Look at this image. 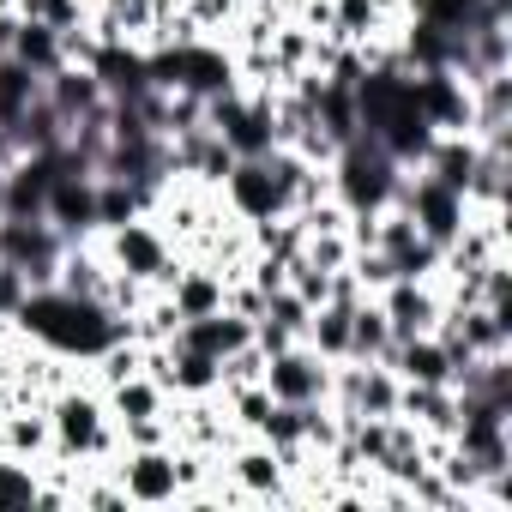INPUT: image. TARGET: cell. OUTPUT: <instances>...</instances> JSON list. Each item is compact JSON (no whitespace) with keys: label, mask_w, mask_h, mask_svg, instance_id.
Wrapping results in <instances>:
<instances>
[{"label":"cell","mask_w":512,"mask_h":512,"mask_svg":"<svg viewBox=\"0 0 512 512\" xmlns=\"http://www.w3.org/2000/svg\"><path fill=\"white\" fill-rule=\"evenodd\" d=\"M13 332L25 338V344H37V350H55V356H67V362H91V356H103L115 338H127V320H115L103 302H85V296H67V290H31L25 302H19V314H13Z\"/></svg>","instance_id":"1"},{"label":"cell","mask_w":512,"mask_h":512,"mask_svg":"<svg viewBox=\"0 0 512 512\" xmlns=\"http://www.w3.org/2000/svg\"><path fill=\"white\" fill-rule=\"evenodd\" d=\"M43 410H49V434H55V452H49V458H67V464H115L121 434H115V422H109L103 392H97L85 374H73Z\"/></svg>","instance_id":"2"},{"label":"cell","mask_w":512,"mask_h":512,"mask_svg":"<svg viewBox=\"0 0 512 512\" xmlns=\"http://www.w3.org/2000/svg\"><path fill=\"white\" fill-rule=\"evenodd\" d=\"M97 241H103V253H109V266H115L121 278L145 284V290H163L169 272L181 266V247L163 235V223H157L151 211H145V217H127V223H115V229H103Z\"/></svg>","instance_id":"3"},{"label":"cell","mask_w":512,"mask_h":512,"mask_svg":"<svg viewBox=\"0 0 512 512\" xmlns=\"http://www.w3.org/2000/svg\"><path fill=\"white\" fill-rule=\"evenodd\" d=\"M398 181H404V169H398L368 133H356V139L338 145V157H332V199L350 205V211H380V205L398 193Z\"/></svg>","instance_id":"4"},{"label":"cell","mask_w":512,"mask_h":512,"mask_svg":"<svg viewBox=\"0 0 512 512\" xmlns=\"http://www.w3.org/2000/svg\"><path fill=\"white\" fill-rule=\"evenodd\" d=\"M115 482L127 494V506H181V458H175V440L169 446H121L115 452Z\"/></svg>","instance_id":"5"},{"label":"cell","mask_w":512,"mask_h":512,"mask_svg":"<svg viewBox=\"0 0 512 512\" xmlns=\"http://www.w3.org/2000/svg\"><path fill=\"white\" fill-rule=\"evenodd\" d=\"M392 199L410 211V223H416L434 247H446V241L464 229V217H470L464 193H458V187H446V181H434L428 169H404V181H398V193H392Z\"/></svg>","instance_id":"6"},{"label":"cell","mask_w":512,"mask_h":512,"mask_svg":"<svg viewBox=\"0 0 512 512\" xmlns=\"http://www.w3.org/2000/svg\"><path fill=\"white\" fill-rule=\"evenodd\" d=\"M260 386L272 392V404H320L326 386H332V362L296 338V344H284L278 356H266Z\"/></svg>","instance_id":"7"},{"label":"cell","mask_w":512,"mask_h":512,"mask_svg":"<svg viewBox=\"0 0 512 512\" xmlns=\"http://www.w3.org/2000/svg\"><path fill=\"white\" fill-rule=\"evenodd\" d=\"M410 97H416V109L434 133H470V85L452 67H416Z\"/></svg>","instance_id":"8"},{"label":"cell","mask_w":512,"mask_h":512,"mask_svg":"<svg viewBox=\"0 0 512 512\" xmlns=\"http://www.w3.org/2000/svg\"><path fill=\"white\" fill-rule=\"evenodd\" d=\"M374 302H380V314H386L392 338L434 332V326H440V314H446V296H440V284H428V278H392Z\"/></svg>","instance_id":"9"},{"label":"cell","mask_w":512,"mask_h":512,"mask_svg":"<svg viewBox=\"0 0 512 512\" xmlns=\"http://www.w3.org/2000/svg\"><path fill=\"white\" fill-rule=\"evenodd\" d=\"M43 217H49L67 241L97 235V175H85V169H55L49 199H43Z\"/></svg>","instance_id":"10"},{"label":"cell","mask_w":512,"mask_h":512,"mask_svg":"<svg viewBox=\"0 0 512 512\" xmlns=\"http://www.w3.org/2000/svg\"><path fill=\"white\" fill-rule=\"evenodd\" d=\"M43 103L73 127L79 115H91V109H103L109 103V91H103V79H97V67H55L49 79H43Z\"/></svg>","instance_id":"11"},{"label":"cell","mask_w":512,"mask_h":512,"mask_svg":"<svg viewBox=\"0 0 512 512\" xmlns=\"http://www.w3.org/2000/svg\"><path fill=\"white\" fill-rule=\"evenodd\" d=\"M386 368H392L398 380H410V386H452V362H446V350H440V338H434V332L392 338Z\"/></svg>","instance_id":"12"},{"label":"cell","mask_w":512,"mask_h":512,"mask_svg":"<svg viewBox=\"0 0 512 512\" xmlns=\"http://www.w3.org/2000/svg\"><path fill=\"white\" fill-rule=\"evenodd\" d=\"M0 452H13V458H31L43 464L55 452V434H49V410L43 404H13V410H0Z\"/></svg>","instance_id":"13"},{"label":"cell","mask_w":512,"mask_h":512,"mask_svg":"<svg viewBox=\"0 0 512 512\" xmlns=\"http://www.w3.org/2000/svg\"><path fill=\"white\" fill-rule=\"evenodd\" d=\"M103 404H109V422H115V428H127V422L163 416V410H169V386H163V380H151V374L139 368V374H127V380H115V386H103Z\"/></svg>","instance_id":"14"},{"label":"cell","mask_w":512,"mask_h":512,"mask_svg":"<svg viewBox=\"0 0 512 512\" xmlns=\"http://www.w3.org/2000/svg\"><path fill=\"white\" fill-rule=\"evenodd\" d=\"M398 416L416 422L422 434H452L458 428V392L452 386H398Z\"/></svg>","instance_id":"15"},{"label":"cell","mask_w":512,"mask_h":512,"mask_svg":"<svg viewBox=\"0 0 512 512\" xmlns=\"http://www.w3.org/2000/svg\"><path fill=\"white\" fill-rule=\"evenodd\" d=\"M175 338L223 362L229 350H241V344L253 338V320H241L235 308H217V314H205V320H181V332H175Z\"/></svg>","instance_id":"16"},{"label":"cell","mask_w":512,"mask_h":512,"mask_svg":"<svg viewBox=\"0 0 512 512\" xmlns=\"http://www.w3.org/2000/svg\"><path fill=\"white\" fill-rule=\"evenodd\" d=\"M476 151H482V139H476V133H434V145H428L422 169H428L434 181H446V187H458V193H464V181H470V169H476Z\"/></svg>","instance_id":"17"},{"label":"cell","mask_w":512,"mask_h":512,"mask_svg":"<svg viewBox=\"0 0 512 512\" xmlns=\"http://www.w3.org/2000/svg\"><path fill=\"white\" fill-rule=\"evenodd\" d=\"M7 55L13 61H25L31 73H55V67H67L61 61V31H49L43 19H13V37H7Z\"/></svg>","instance_id":"18"},{"label":"cell","mask_w":512,"mask_h":512,"mask_svg":"<svg viewBox=\"0 0 512 512\" xmlns=\"http://www.w3.org/2000/svg\"><path fill=\"white\" fill-rule=\"evenodd\" d=\"M350 308H356V302H320V308L308 314L302 344L320 350L326 362H350Z\"/></svg>","instance_id":"19"},{"label":"cell","mask_w":512,"mask_h":512,"mask_svg":"<svg viewBox=\"0 0 512 512\" xmlns=\"http://www.w3.org/2000/svg\"><path fill=\"white\" fill-rule=\"evenodd\" d=\"M386 350H392V326H386L380 302L362 296L350 308V362H386Z\"/></svg>","instance_id":"20"},{"label":"cell","mask_w":512,"mask_h":512,"mask_svg":"<svg viewBox=\"0 0 512 512\" xmlns=\"http://www.w3.org/2000/svg\"><path fill=\"white\" fill-rule=\"evenodd\" d=\"M398 374L386 362H356V416H398Z\"/></svg>","instance_id":"21"},{"label":"cell","mask_w":512,"mask_h":512,"mask_svg":"<svg viewBox=\"0 0 512 512\" xmlns=\"http://www.w3.org/2000/svg\"><path fill=\"white\" fill-rule=\"evenodd\" d=\"M37 97H43V73H31L13 55H0V127H13Z\"/></svg>","instance_id":"22"},{"label":"cell","mask_w":512,"mask_h":512,"mask_svg":"<svg viewBox=\"0 0 512 512\" xmlns=\"http://www.w3.org/2000/svg\"><path fill=\"white\" fill-rule=\"evenodd\" d=\"M37 482H43V464L0 452V506H37Z\"/></svg>","instance_id":"23"},{"label":"cell","mask_w":512,"mask_h":512,"mask_svg":"<svg viewBox=\"0 0 512 512\" xmlns=\"http://www.w3.org/2000/svg\"><path fill=\"white\" fill-rule=\"evenodd\" d=\"M350 272H356L362 296H380V290L392 284V260H386L380 247H356V253H350Z\"/></svg>","instance_id":"24"},{"label":"cell","mask_w":512,"mask_h":512,"mask_svg":"<svg viewBox=\"0 0 512 512\" xmlns=\"http://www.w3.org/2000/svg\"><path fill=\"white\" fill-rule=\"evenodd\" d=\"M290 290L308 302V308H320V302H332V272H320V266H308L302 253L290 260Z\"/></svg>","instance_id":"25"},{"label":"cell","mask_w":512,"mask_h":512,"mask_svg":"<svg viewBox=\"0 0 512 512\" xmlns=\"http://www.w3.org/2000/svg\"><path fill=\"white\" fill-rule=\"evenodd\" d=\"M25 296H31V284H25V272H19V266H7V260H0V320H13Z\"/></svg>","instance_id":"26"},{"label":"cell","mask_w":512,"mask_h":512,"mask_svg":"<svg viewBox=\"0 0 512 512\" xmlns=\"http://www.w3.org/2000/svg\"><path fill=\"white\" fill-rule=\"evenodd\" d=\"M7 37H13V13H0V55H7Z\"/></svg>","instance_id":"27"},{"label":"cell","mask_w":512,"mask_h":512,"mask_svg":"<svg viewBox=\"0 0 512 512\" xmlns=\"http://www.w3.org/2000/svg\"><path fill=\"white\" fill-rule=\"evenodd\" d=\"M0 13H19V0H0Z\"/></svg>","instance_id":"28"}]
</instances>
